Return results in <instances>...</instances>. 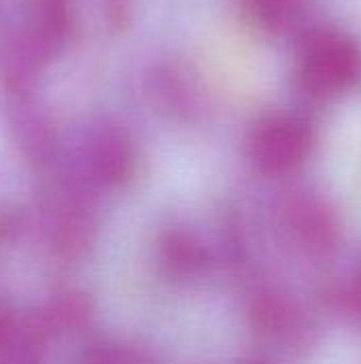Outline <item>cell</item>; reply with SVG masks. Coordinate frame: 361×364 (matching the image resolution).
Returning a JSON list of instances; mask_svg holds the SVG:
<instances>
[{
    "instance_id": "7a4b0ae2",
    "label": "cell",
    "mask_w": 361,
    "mask_h": 364,
    "mask_svg": "<svg viewBox=\"0 0 361 364\" xmlns=\"http://www.w3.org/2000/svg\"><path fill=\"white\" fill-rule=\"evenodd\" d=\"M279 222L287 237L309 256H332L343 241L340 218L323 196L294 192L279 205Z\"/></svg>"
},
{
    "instance_id": "9c48e42d",
    "label": "cell",
    "mask_w": 361,
    "mask_h": 364,
    "mask_svg": "<svg viewBox=\"0 0 361 364\" xmlns=\"http://www.w3.org/2000/svg\"><path fill=\"white\" fill-rule=\"evenodd\" d=\"M306 0H247V9L251 17L268 30H283L291 26Z\"/></svg>"
},
{
    "instance_id": "ba28073f",
    "label": "cell",
    "mask_w": 361,
    "mask_h": 364,
    "mask_svg": "<svg viewBox=\"0 0 361 364\" xmlns=\"http://www.w3.org/2000/svg\"><path fill=\"white\" fill-rule=\"evenodd\" d=\"M91 318V303L81 292H62L45 307L36 324L45 335L72 333L83 328Z\"/></svg>"
},
{
    "instance_id": "52a82bcc",
    "label": "cell",
    "mask_w": 361,
    "mask_h": 364,
    "mask_svg": "<svg viewBox=\"0 0 361 364\" xmlns=\"http://www.w3.org/2000/svg\"><path fill=\"white\" fill-rule=\"evenodd\" d=\"M249 318L260 335L281 343L296 339L304 328L302 311L298 309V305L289 296L274 290H264L255 294Z\"/></svg>"
},
{
    "instance_id": "6da1fadb",
    "label": "cell",
    "mask_w": 361,
    "mask_h": 364,
    "mask_svg": "<svg viewBox=\"0 0 361 364\" xmlns=\"http://www.w3.org/2000/svg\"><path fill=\"white\" fill-rule=\"evenodd\" d=\"M361 73V51L353 36L336 28H317L304 36L298 53V81L319 100L345 94Z\"/></svg>"
},
{
    "instance_id": "8992f818",
    "label": "cell",
    "mask_w": 361,
    "mask_h": 364,
    "mask_svg": "<svg viewBox=\"0 0 361 364\" xmlns=\"http://www.w3.org/2000/svg\"><path fill=\"white\" fill-rule=\"evenodd\" d=\"M157 254L166 273L174 279H196L209 267V250L204 241L185 226H172L160 235Z\"/></svg>"
},
{
    "instance_id": "277c9868",
    "label": "cell",
    "mask_w": 361,
    "mask_h": 364,
    "mask_svg": "<svg viewBox=\"0 0 361 364\" xmlns=\"http://www.w3.org/2000/svg\"><path fill=\"white\" fill-rule=\"evenodd\" d=\"M94 220L77 196L55 198L45 213V237L49 250L62 260H77L91 243Z\"/></svg>"
},
{
    "instance_id": "30bf717a",
    "label": "cell",
    "mask_w": 361,
    "mask_h": 364,
    "mask_svg": "<svg viewBox=\"0 0 361 364\" xmlns=\"http://www.w3.org/2000/svg\"><path fill=\"white\" fill-rule=\"evenodd\" d=\"M83 364H153V358L145 348L136 343L102 341L85 354Z\"/></svg>"
},
{
    "instance_id": "5b68a950",
    "label": "cell",
    "mask_w": 361,
    "mask_h": 364,
    "mask_svg": "<svg viewBox=\"0 0 361 364\" xmlns=\"http://www.w3.org/2000/svg\"><path fill=\"white\" fill-rule=\"evenodd\" d=\"M87 164L91 177L106 188L126 183L134 171V147L130 136L119 128L104 126L87 145Z\"/></svg>"
},
{
    "instance_id": "3957f363",
    "label": "cell",
    "mask_w": 361,
    "mask_h": 364,
    "mask_svg": "<svg viewBox=\"0 0 361 364\" xmlns=\"http://www.w3.org/2000/svg\"><path fill=\"white\" fill-rule=\"evenodd\" d=\"M313 130L296 115H272L264 119L251 136V158L255 166L272 177L294 173L313 151Z\"/></svg>"
},
{
    "instance_id": "8fae6325",
    "label": "cell",
    "mask_w": 361,
    "mask_h": 364,
    "mask_svg": "<svg viewBox=\"0 0 361 364\" xmlns=\"http://www.w3.org/2000/svg\"><path fill=\"white\" fill-rule=\"evenodd\" d=\"M247 364H270V363H264V360H253V363H247Z\"/></svg>"
}]
</instances>
